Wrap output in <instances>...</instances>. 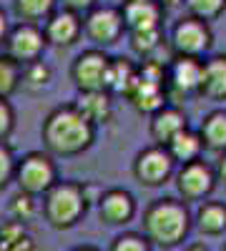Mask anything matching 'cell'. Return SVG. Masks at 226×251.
<instances>
[{
    "label": "cell",
    "instance_id": "cell-1",
    "mask_svg": "<svg viewBox=\"0 0 226 251\" xmlns=\"http://www.w3.org/2000/svg\"><path fill=\"white\" fill-rule=\"evenodd\" d=\"M46 149L55 156H78L96 138V126L75 111V106H60L50 111L40 128Z\"/></svg>",
    "mask_w": 226,
    "mask_h": 251
},
{
    "label": "cell",
    "instance_id": "cell-2",
    "mask_svg": "<svg viewBox=\"0 0 226 251\" xmlns=\"http://www.w3.org/2000/svg\"><path fill=\"white\" fill-rule=\"evenodd\" d=\"M143 231L158 246H174L189 231V211L176 199H158L143 214Z\"/></svg>",
    "mask_w": 226,
    "mask_h": 251
},
{
    "label": "cell",
    "instance_id": "cell-3",
    "mask_svg": "<svg viewBox=\"0 0 226 251\" xmlns=\"http://www.w3.org/2000/svg\"><path fill=\"white\" fill-rule=\"evenodd\" d=\"M86 211V201L80 183L73 181H55L43 199V214L50 226L55 228H68L73 226Z\"/></svg>",
    "mask_w": 226,
    "mask_h": 251
},
{
    "label": "cell",
    "instance_id": "cell-4",
    "mask_svg": "<svg viewBox=\"0 0 226 251\" xmlns=\"http://www.w3.org/2000/svg\"><path fill=\"white\" fill-rule=\"evenodd\" d=\"M13 178L18 181L23 194H30V196L46 194L55 183V163L43 151H30L20 161H15Z\"/></svg>",
    "mask_w": 226,
    "mask_h": 251
},
{
    "label": "cell",
    "instance_id": "cell-5",
    "mask_svg": "<svg viewBox=\"0 0 226 251\" xmlns=\"http://www.w3.org/2000/svg\"><path fill=\"white\" fill-rule=\"evenodd\" d=\"M171 48L178 58H199L211 48V28L191 15L181 18L171 30Z\"/></svg>",
    "mask_w": 226,
    "mask_h": 251
},
{
    "label": "cell",
    "instance_id": "cell-6",
    "mask_svg": "<svg viewBox=\"0 0 226 251\" xmlns=\"http://www.w3.org/2000/svg\"><path fill=\"white\" fill-rule=\"evenodd\" d=\"M108 63L111 58L98 50H83L75 60H73V68H71V78L75 83V88L80 93H91V91H106V75H108Z\"/></svg>",
    "mask_w": 226,
    "mask_h": 251
},
{
    "label": "cell",
    "instance_id": "cell-7",
    "mask_svg": "<svg viewBox=\"0 0 226 251\" xmlns=\"http://www.w3.org/2000/svg\"><path fill=\"white\" fill-rule=\"evenodd\" d=\"M3 43H5V55L15 60L18 66H25V63L40 60V53L46 48V38L35 23H20L8 30Z\"/></svg>",
    "mask_w": 226,
    "mask_h": 251
},
{
    "label": "cell",
    "instance_id": "cell-8",
    "mask_svg": "<svg viewBox=\"0 0 226 251\" xmlns=\"http://www.w3.org/2000/svg\"><path fill=\"white\" fill-rule=\"evenodd\" d=\"M174 174V158L163 146H151L143 149L133 161V176L143 186H161Z\"/></svg>",
    "mask_w": 226,
    "mask_h": 251
},
{
    "label": "cell",
    "instance_id": "cell-9",
    "mask_svg": "<svg viewBox=\"0 0 226 251\" xmlns=\"http://www.w3.org/2000/svg\"><path fill=\"white\" fill-rule=\"evenodd\" d=\"M83 30L86 35L98 46H113L116 40L123 35V18H121V10L118 8H111V5H100V8H93L86 13V20H83Z\"/></svg>",
    "mask_w": 226,
    "mask_h": 251
},
{
    "label": "cell",
    "instance_id": "cell-10",
    "mask_svg": "<svg viewBox=\"0 0 226 251\" xmlns=\"http://www.w3.org/2000/svg\"><path fill=\"white\" fill-rule=\"evenodd\" d=\"M201 83V60L199 58H174L166 66V98H189L199 93Z\"/></svg>",
    "mask_w": 226,
    "mask_h": 251
},
{
    "label": "cell",
    "instance_id": "cell-11",
    "mask_svg": "<svg viewBox=\"0 0 226 251\" xmlns=\"http://www.w3.org/2000/svg\"><path fill=\"white\" fill-rule=\"evenodd\" d=\"M176 186H178V194L186 199V201H199V199H206L214 186H216V178H214V169L203 161H189L183 163L178 174H176Z\"/></svg>",
    "mask_w": 226,
    "mask_h": 251
},
{
    "label": "cell",
    "instance_id": "cell-12",
    "mask_svg": "<svg viewBox=\"0 0 226 251\" xmlns=\"http://www.w3.org/2000/svg\"><path fill=\"white\" fill-rule=\"evenodd\" d=\"M118 10L123 18V28H128L131 33L161 28L163 8L156 0H123V8H118Z\"/></svg>",
    "mask_w": 226,
    "mask_h": 251
},
{
    "label": "cell",
    "instance_id": "cell-13",
    "mask_svg": "<svg viewBox=\"0 0 226 251\" xmlns=\"http://www.w3.org/2000/svg\"><path fill=\"white\" fill-rule=\"evenodd\" d=\"M83 33V20L80 15H73L68 10H60V13H53L46 25H43V38L46 43L50 46H58V48H66V46H73L75 40Z\"/></svg>",
    "mask_w": 226,
    "mask_h": 251
},
{
    "label": "cell",
    "instance_id": "cell-14",
    "mask_svg": "<svg viewBox=\"0 0 226 251\" xmlns=\"http://www.w3.org/2000/svg\"><path fill=\"white\" fill-rule=\"evenodd\" d=\"M98 211L106 224H126L136 211V201L123 188H108L98 199Z\"/></svg>",
    "mask_w": 226,
    "mask_h": 251
},
{
    "label": "cell",
    "instance_id": "cell-15",
    "mask_svg": "<svg viewBox=\"0 0 226 251\" xmlns=\"http://www.w3.org/2000/svg\"><path fill=\"white\" fill-rule=\"evenodd\" d=\"M126 98L131 100V106L141 113H156L166 106V86L153 80H143L136 75V83L131 86V91L126 93Z\"/></svg>",
    "mask_w": 226,
    "mask_h": 251
},
{
    "label": "cell",
    "instance_id": "cell-16",
    "mask_svg": "<svg viewBox=\"0 0 226 251\" xmlns=\"http://www.w3.org/2000/svg\"><path fill=\"white\" fill-rule=\"evenodd\" d=\"M199 93L211 100H226V55H214L201 60Z\"/></svg>",
    "mask_w": 226,
    "mask_h": 251
},
{
    "label": "cell",
    "instance_id": "cell-17",
    "mask_svg": "<svg viewBox=\"0 0 226 251\" xmlns=\"http://www.w3.org/2000/svg\"><path fill=\"white\" fill-rule=\"evenodd\" d=\"M183 128H189L186 116H183V111L176 108V106H163L161 111H156L151 116V136H153L156 146H163V149H166L169 141L174 136H178Z\"/></svg>",
    "mask_w": 226,
    "mask_h": 251
},
{
    "label": "cell",
    "instance_id": "cell-18",
    "mask_svg": "<svg viewBox=\"0 0 226 251\" xmlns=\"http://www.w3.org/2000/svg\"><path fill=\"white\" fill-rule=\"evenodd\" d=\"M75 111L83 116L88 123H108L113 116V100L108 91H91V93H80L75 100Z\"/></svg>",
    "mask_w": 226,
    "mask_h": 251
},
{
    "label": "cell",
    "instance_id": "cell-19",
    "mask_svg": "<svg viewBox=\"0 0 226 251\" xmlns=\"http://www.w3.org/2000/svg\"><path fill=\"white\" fill-rule=\"evenodd\" d=\"M201 146L216 153H226V111H211L199 128Z\"/></svg>",
    "mask_w": 226,
    "mask_h": 251
},
{
    "label": "cell",
    "instance_id": "cell-20",
    "mask_svg": "<svg viewBox=\"0 0 226 251\" xmlns=\"http://www.w3.org/2000/svg\"><path fill=\"white\" fill-rule=\"evenodd\" d=\"M136 66L128 58H111L108 63V75H106V91L108 93H118L126 96L131 91V86L136 83Z\"/></svg>",
    "mask_w": 226,
    "mask_h": 251
},
{
    "label": "cell",
    "instance_id": "cell-21",
    "mask_svg": "<svg viewBox=\"0 0 226 251\" xmlns=\"http://www.w3.org/2000/svg\"><path fill=\"white\" fill-rule=\"evenodd\" d=\"M166 151H169V156L174 158V163H181V166H183V163H189V161H196L199 153L203 151V146H201V138H199L196 131L183 128L178 136H174V138L169 141Z\"/></svg>",
    "mask_w": 226,
    "mask_h": 251
},
{
    "label": "cell",
    "instance_id": "cell-22",
    "mask_svg": "<svg viewBox=\"0 0 226 251\" xmlns=\"http://www.w3.org/2000/svg\"><path fill=\"white\" fill-rule=\"evenodd\" d=\"M196 224L203 234H221L226 228V206L219 201H203L196 211Z\"/></svg>",
    "mask_w": 226,
    "mask_h": 251
},
{
    "label": "cell",
    "instance_id": "cell-23",
    "mask_svg": "<svg viewBox=\"0 0 226 251\" xmlns=\"http://www.w3.org/2000/svg\"><path fill=\"white\" fill-rule=\"evenodd\" d=\"M53 80V71L48 63L43 60H33V63H25V66H20V86L30 93H40L50 86Z\"/></svg>",
    "mask_w": 226,
    "mask_h": 251
},
{
    "label": "cell",
    "instance_id": "cell-24",
    "mask_svg": "<svg viewBox=\"0 0 226 251\" xmlns=\"http://www.w3.org/2000/svg\"><path fill=\"white\" fill-rule=\"evenodd\" d=\"M0 251H33V239L25 224L10 219L0 226Z\"/></svg>",
    "mask_w": 226,
    "mask_h": 251
},
{
    "label": "cell",
    "instance_id": "cell-25",
    "mask_svg": "<svg viewBox=\"0 0 226 251\" xmlns=\"http://www.w3.org/2000/svg\"><path fill=\"white\" fill-rule=\"evenodd\" d=\"M55 0H13V10L23 23H38L53 15Z\"/></svg>",
    "mask_w": 226,
    "mask_h": 251
},
{
    "label": "cell",
    "instance_id": "cell-26",
    "mask_svg": "<svg viewBox=\"0 0 226 251\" xmlns=\"http://www.w3.org/2000/svg\"><path fill=\"white\" fill-rule=\"evenodd\" d=\"M131 48L136 55H141V60L153 58V53L161 48V28L158 30H138L131 33Z\"/></svg>",
    "mask_w": 226,
    "mask_h": 251
},
{
    "label": "cell",
    "instance_id": "cell-27",
    "mask_svg": "<svg viewBox=\"0 0 226 251\" xmlns=\"http://www.w3.org/2000/svg\"><path fill=\"white\" fill-rule=\"evenodd\" d=\"M183 5H186L191 18L209 23V20H214V18H219L224 13L226 0H183Z\"/></svg>",
    "mask_w": 226,
    "mask_h": 251
},
{
    "label": "cell",
    "instance_id": "cell-28",
    "mask_svg": "<svg viewBox=\"0 0 226 251\" xmlns=\"http://www.w3.org/2000/svg\"><path fill=\"white\" fill-rule=\"evenodd\" d=\"M20 86V66L8 55H0V98H8Z\"/></svg>",
    "mask_w": 226,
    "mask_h": 251
},
{
    "label": "cell",
    "instance_id": "cell-29",
    "mask_svg": "<svg viewBox=\"0 0 226 251\" xmlns=\"http://www.w3.org/2000/svg\"><path fill=\"white\" fill-rule=\"evenodd\" d=\"M8 211H10V219L18 221V224H25L35 216L38 211V203L30 194H23V191H18L13 199H10V206H8Z\"/></svg>",
    "mask_w": 226,
    "mask_h": 251
},
{
    "label": "cell",
    "instance_id": "cell-30",
    "mask_svg": "<svg viewBox=\"0 0 226 251\" xmlns=\"http://www.w3.org/2000/svg\"><path fill=\"white\" fill-rule=\"evenodd\" d=\"M111 251H149V241L138 234H123L113 241Z\"/></svg>",
    "mask_w": 226,
    "mask_h": 251
},
{
    "label": "cell",
    "instance_id": "cell-31",
    "mask_svg": "<svg viewBox=\"0 0 226 251\" xmlns=\"http://www.w3.org/2000/svg\"><path fill=\"white\" fill-rule=\"evenodd\" d=\"M13 171H15L13 151L5 146V141H0V188H3V186L13 178Z\"/></svg>",
    "mask_w": 226,
    "mask_h": 251
},
{
    "label": "cell",
    "instance_id": "cell-32",
    "mask_svg": "<svg viewBox=\"0 0 226 251\" xmlns=\"http://www.w3.org/2000/svg\"><path fill=\"white\" fill-rule=\"evenodd\" d=\"M15 126V111L8 103V98H0V141H5L13 133Z\"/></svg>",
    "mask_w": 226,
    "mask_h": 251
},
{
    "label": "cell",
    "instance_id": "cell-33",
    "mask_svg": "<svg viewBox=\"0 0 226 251\" xmlns=\"http://www.w3.org/2000/svg\"><path fill=\"white\" fill-rule=\"evenodd\" d=\"M63 3V10L73 13V15H80V13H88L96 8V0H60Z\"/></svg>",
    "mask_w": 226,
    "mask_h": 251
},
{
    "label": "cell",
    "instance_id": "cell-34",
    "mask_svg": "<svg viewBox=\"0 0 226 251\" xmlns=\"http://www.w3.org/2000/svg\"><path fill=\"white\" fill-rule=\"evenodd\" d=\"M214 178H216V181H221V183L226 186V153H221V158H219V163H216Z\"/></svg>",
    "mask_w": 226,
    "mask_h": 251
},
{
    "label": "cell",
    "instance_id": "cell-35",
    "mask_svg": "<svg viewBox=\"0 0 226 251\" xmlns=\"http://www.w3.org/2000/svg\"><path fill=\"white\" fill-rule=\"evenodd\" d=\"M156 3L163 8V10H174V8H181L183 0H156Z\"/></svg>",
    "mask_w": 226,
    "mask_h": 251
},
{
    "label": "cell",
    "instance_id": "cell-36",
    "mask_svg": "<svg viewBox=\"0 0 226 251\" xmlns=\"http://www.w3.org/2000/svg\"><path fill=\"white\" fill-rule=\"evenodd\" d=\"M8 18H5V13L3 10H0V43H3V40H5V35H8Z\"/></svg>",
    "mask_w": 226,
    "mask_h": 251
},
{
    "label": "cell",
    "instance_id": "cell-37",
    "mask_svg": "<svg viewBox=\"0 0 226 251\" xmlns=\"http://www.w3.org/2000/svg\"><path fill=\"white\" fill-rule=\"evenodd\" d=\"M186 251H206V249H203V246H199V244H196V246H189Z\"/></svg>",
    "mask_w": 226,
    "mask_h": 251
},
{
    "label": "cell",
    "instance_id": "cell-38",
    "mask_svg": "<svg viewBox=\"0 0 226 251\" xmlns=\"http://www.w3.org/2000/svg\"><path fill=\"white\" fill-rule=\"evenodd\" d=\"M73 251H96V249H73Z\"/></svg>",
    "mask_w": 226,
    "mask_h": 251
},
{
    "label": "cell",
    "instance_id": "cell-39",
    "mask_svg": "<svg viewBox=\"0 0 226 251\" xmlns=\"http://www.w3.org/2000/svg\"><path fill=\"white\" fill-rule=\"evenodd\" d=\"M224 251H226V246H224Z\"/></svg>",
    "mask_w": 226,
    "mask_h": 251
}]
</instances>
